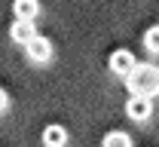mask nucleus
Masks as SVG:
<instances>
[{
	"label": "nucleus",
	"mask_w": 159,
	"mask_h": 147,
	"mask_svg": "<svg viewBox=\"0 0 159 147\" xmlns=\"http://www.w3.org/2000/svg\"><path fill=\"white\" fill-rule=\"evenodd\" d=\"M125 86L132 95H141V98L159 95V67L156 64H135V71L125 77Z\"/></svg>",
	"instance_id": "obj_1"
},
{
	"label": "nucleus",
	"mask_w": 159,
	"mask_h": 147,
	"mask_svg": "<svg viewBox=\"0 0 159 147\" xmlns=\"http://www.w3.org/2000/svg\"><path fill=\"white\" fill-rule=\"evenodd\" d=\"M125 113H129V120L144 123V120L153 117V101H150V98H141V95H132V98L125 101Z\"/></svg>",
	"instance_id": "obj_2"
},
{
	"label": "nucleus",
	"mask_w": 159,
	"mask_h": 147,
	"mask_svg": "<svg viewBox=\"0 0 159 147\" xmlns=\"http://www.w3.org/2000/svg\"><path fill=\"white\" fill-rule=\"evenodd\" d=\"M25 52H28V58H31V62L43 64V62H49V58H52V43L37 34L31 43H25Z\"/></svg>",
	"instance_id": "obj_3"
},
{
	"label": "nucleus",
	"mask_w": 159,
	"mask_h": 147,
	"mask_svg": "<svg viewBox=\"0 0 159 147\" xmlns=\"http://www.w3.org/2000/svg\"><path fill=\"white\" fill-rule=\"evenodd\" d=\"M135 55L129 52V49H116L113 55H110V71L116 74V77H129L132 71H135Z\"/></svg>",
	"instance_id": "obj_4"
},
{
	"label": "nucleus",
	"mask_w": 159,
	"mask_h": 147,
	"mask_svg": "<svg viewBox=\"0 0 159 147\" xmlns=\"http://www.w3.org/2000/svg\"><path fill=\"white\" fill-rule=\"evenodd\" d=\"M9 37H12L16 43H31L34 37H37V28H34V21L16 19V21H12V28H9Z\"/></svg>",
	"instance_id": "obj_5"
},
{
	"label": "nucleus",
	"mask_w": 159,
	"mask_h": 147,
	"mask_svg": "<svg viewBox=\"0 0 159 147\" xmlns=\"http://www.w3.org/2000/svg\"><path fill=\"white\" fill-rule=\"evenodd\" d=\"M40 141H43V147H64L67 144V132H64V126H46Z\"/></svg>",
	"instance_id": "obj_6"
},
{
	"label": "nucleus",
	"mask_w": 159,
	"mask_h": 147,
	"mask_svg": "<svg viewBox=\"0 0 159 147\" xmlns=\"http://www.w3.org/2000/svg\"><path fill=\"white\" fill-rule=\"evenodd\" d=\"M12 9H16V19L34 21V19H37V12H40V3H37V0H16Z\"/></svg>",
	"instance_id": "obj_7"
},
{
	"label": "nucleus",
	"mask_w": 159,
	"mask_h": 147,
	"mask_svg": "<svg viewBox=\"0 0 159 147\" xmlns=\"http://www.w3.org/2000/svg\"><path fill=\"white\" fill-rule=\"evenodd\" d=\"M101 147H132V138L125 132H107L104 141H101Z\"/></svg>",
	"instance_id": "obj_8"
},
{
	"label": "nucleus",
	"mask_w": 159,
	"mask_h": 147,
	"mask_svg": "<svg viewBox=\"0 0 159 147\" xmlns=\"http://www.w3.org/2000/svg\"><path fill=\"white\" fill-rule=\"evenodd\" d=\"M144 46H147V52H159V25L147 28V34H144Z\"/></svg>",
	"instance_id": "obj_9"
},
{
	"label": "nucleus",
	"mask_w": 159,
	"mask_h": 147,
	"mask_svg": "<svg viewBox=\"0 0 159 147\" xmlns=\"http://www.w3.org/2000/svg\"><path fill=\"white\" fill-rule=\"evenodd\" d=\"M9 107V95H6V89H0V113Z\"/></svg>",
	"instance_id": "obj_10"
}]
</instances>
